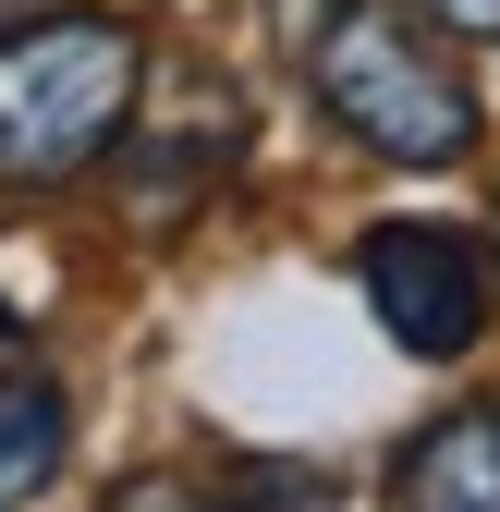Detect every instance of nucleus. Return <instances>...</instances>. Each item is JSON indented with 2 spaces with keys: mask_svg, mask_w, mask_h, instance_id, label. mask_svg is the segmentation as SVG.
<instances>
[{
  "mask_svg": "<svg viewBox=\"0 0 500 512\" xmlns=\"http://www.w3.org/2000/svg\"><path fill=\"white\" fill-rule=\"evenodd\" d=\"M440 13V37H464V49H500V0H427Z\"/></svg>",
  "mask_w": 500,
  "mask_h": 512,
  "instance_id": "nucleus-10",
  "label": "nucleus"
},
{
  "mask_svg": "<svg viewBox=\"0 0 500 512\" xmlns=\"http://www.w3.org/2000/svg\"><path fill=\"white\" fill-rule=\"evenodd\" d=\"M342 13H354V0H269V37H281V49L305 61V49H318V37H330Z\"/></svg>",
  "mask_w": 500,
  "mask_h": 512,
  "instance_id": "nucleus-8",
  "label": "nucleus"
},
{
  "mask_svg": "<svg viewBox=\"0 0 500 512\" xmlns=\"http://www.w3.org/2000/svg\"><path fill=\"white\" fill-rule=\"evenodd\" d=\"M354 293L379 305V330L403 354H427V366L476 354V330H488V256L464 232H440V220H379L354 244Z\"/></svg>",
  "mask_w": 500,
  "mask_h": 512,
  "instance_id": "nucleus-4",
  "label": "nucleus"
},
{
  "mask_svg": "<svg viewBox=\"0 0 500 512\" xmlns=\"http://www.w3.org/2000/svg\"><path fill=\"white\" fill-rule=\"evenodd\" d=\"M244 147H257V110H244V86L208 74V61H159V74L135 86L122 147H110V183H122V208H135L147 232H171V220H196L220 183L244 171Z\"/></svg>",
  "mask_w": 500,
  "mask_h": 512,
  "instance_id": "nucleus-3",
  "label": "nucleus"
},
{
  "mask_svg": "<svg viewBox=\"0 0 500 512\" xmlns=\"http://www.w3.org/2000/svg\"><path fill=\"white\" fill-rule=\"evenodd\" d=\"M25 13H37V0H0V25H25Z\"/></svg>",
  "mask_w": 500,
  "mask_h": 512,
  "instance_id": "nucleus-11",
  "label": "nucleus"
},
{
  "mask_svg": "<svg viewBox=\"0 0 500 512\" xmlns=\"http://www.w3.org/2000/svg\"><path fill=\"white\" fill-rule=\"evenodd\" d=\"M391 512H500V403H452L440 427H415Z\"/></svg>",
  "mask_w": 500,
  "mask_h": 512,
  "instance_id": "nucleus-5",
  "label": "nucleus"
},
{
  "mask_svg": "<svg viewBox=\"0 0 500 512\" xmlns=\"http://www.w3.org/2000/svg\"><path fill=\"white\" fill-rule=\"evenodd\" d=\"M98 512H232V500H196V488H171V476H135V488H110Z\"/></svg>",
  "mask_w": 500,
  "mask_h": 512,
  "instance_id": "nucleus-9",
  "label": "nucleus"
},
{
  "mask_svg": "<svg viewBox=\"0 0 500 512\" xmlns=\"http://www.w3.org/2000/svg\"><path fill=\"white\" fill-rule=\"evenodd\" d=\"M0 354H13V305H0Z\"/></svg>",
  "mask_w": 500,
  "mask_h": 512,
  "instance_id": "nucleus-12",
  "label": "nucleus"
},
{
  "mask_svg": "<svg viewBox=\"0 0 500 512\" xmlns=\"http://www.w3.org/2000/svg\"><path fill=\"white\" fill-rule=\"evenodd\" d=\"M305 74H318L330 135H354L366 159H391V171H452V159H476V86L403 13H366V0H354V13L305 49Z\"/></svg>",
  "mask_w": 500,
  "mask_h": 512,
  "instance_id": "nucleus-2",
  "label": "nucleus"
},
{
  "mask_svg": "<svg viewBox=\"0 0 500 512\" xmlns=\"http://www.w3.org/2000/svg\"><path fill=\"white\" fill-rule=\"evenodd\" d=\"M61 439H74V403L49 391V378H25V391H0V512L37 500L61 476Z\"/></svg>",
  "mask_w": 500,
  "mask_h": 512,
  "instance_id": "nucleus-6",
  "label": "nucleus"
},
{
  "mask_svg": "<svg viewBox=\"0 0 500 512\" xmlns=\"http://www.w3.org/2000/svg\"><path fill=\"white\" fill-rule=\"evenodd\" d=\"M147 86V49L135 25L110 13H37V25H0V183L37 196V183H74L122 147Z\"/></svg>",
  "mask_w": 500,
  "mask_h": 512,
  "instance_id": "nucleus-1",
  "label": "nucleus"
},
{
  "mask_svg": "<svg viewBox=\"0 0 500 512\" xmlns=\"http://www.w3.org/2000/svg\"><path fill=\"white\" fill-rule=\"evenodd\" d=\"M488 244H500V232H488Z\"/></svg>",
  "mask_w": 500,
  "mask_h": 512,
  "instance_id": "nucleus-13",
  "label": "nucleus"
},
{
  "mask_svg": "<svg viewBox=\"0 0 500 512\" xmlns=\"http://www.w3.org/2000/svg\"><path fill=\"white\" fill-rule=\"evenodd\" d=\"M232 512H330V476L257 452V464H232Z\"/></svg>",
  "mask_w": 500,
  "mask_h": 512,
  "instance_id": "nucleus-7",
  "label": "nucleus"
}]
</instances>
